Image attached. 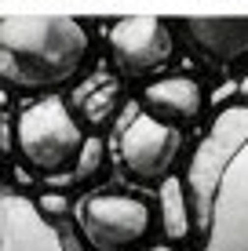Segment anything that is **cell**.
<instances>
[{"label": "cell", "instance_id": "6da1fadb", "mask_svg": "<svg viewBox=\"0 0 248 251\" xmlns=\"http://www.w3.org/2000/svg\"><path fill=\"white\" fill-rule=\"evenodd\" d=\"M88 55V33L77 15L26 11L0 19V73L11 88H55Z\"/></svg>", "mask_w": 248, "mask_h": 251}, {"label": "cell", "instance_id": "7a4b0ae2", "mask_svg": "<svg viewBox=\"0 0 248 251\" xmlns=\"http://www.w3.org/2000/svg\"><path fill=\"white\" fill-rule=\"evenodd\" d=\"M248 142V106H226L219 109L216 124L208 127L204 142L193 150L190 171H186V186H190V201H193V215L204 226L216 201V189L223 182L230 160L241 153V146Z\"/></svg>", "mask_w": 248, "mask_h": 251}, {"label": "cell", "instance_id": "3957f363", "mask_svg": "<svg viewBox=\"0 0 248 251\" xmlns=\"http://www.w3.org/2000/svg\"><path fill=\"white\" fill-rule=\"evenodd\" d=\"M15 138H19L22 157L40 171H55L66 160H73L84 146V135L70 117L62 99L48 95L29 106H22L19 120H15Z\"/></svg>", "mask_w": 248, "mask_h": 251}, {"label": "cell", "instance_id": "277c9868", "mask_svg": "<svg viewBox=\"0 0 248 251\" xmlns=\"http://www.w3.org/2000/svg\"><path fill=\"white\" fill-rule=\"evenodd\" d=\"M81 233L99 251H121L150 233V207L135 197L121 193H95L84 197L77 207Z\"/></svg>", "mask_w": 248, "mask_h": 251}, {"label": "cell", "instance_id": "5b68a950", "mask_svg": "<svg viewBox=\"0 0 248 251\" xmlns=\"http://www.w3.org/2000/svg\"><path fill=\"white\" fill-rule=\"evenodd\" d=\"M204 251H248V142L230 160L223 182L216 189L208 222H204Z\"/></svg>", "mask_w": 248, "mask_h": 251}, {"label": "cell", "instance_id": "8992f818", "mask_svg": "<svg viewBox=\"0 0 248 251\" xmlns=\"http://www.w3.org/2000/svg\"><path fill=\"white\" fill-rule=\"evenodd\" d=\"M106 40L117 66L132 76H142L172 58V33L161 15H117L110 19Z\"/></svg>", "mask_w": 248, "mask_h": 251}, {"label": "cell", "instance_id": "52a82bcc", "mask_svg": "<svg viewBox=\"0 0 248 251\" xmlns=\"http://www.w3.org/2000/svg\"><path fill=\"white\" fill-rule=\"evenodd\" d=\"M0 251H84L66 226L51 222L33 201L4 189L0 201Z\"/></svg>", "mask_w": 248, "mask_h": 251}, {"label": "cell", "instance_id": "ba28073f", "mask_svg": "<svg viewBox=\"0 0 248 251\" xmlns=\"http://www.w3.org/2000/svg\"><path fill=\"white\" fill-rule=\"evenodd\" d=\"M179 146H183V131L172 127L168 120L153 117V113H139L132 109L124 131H121V164L132 171L135 178H161L172 168Z\"/></svg>", "mask_w": 248, "mask_h": 251}, {"label": "cell", "instance_id": "9c48e42d", "mask_svg": "<svg viewBox=\"0 0 248 251\" xmlns=\"http://www.w3.org/2000/svg\"><path fill=\"white\" fill-rule=\"evenodd\" d=\"M186 25L193 44H201L216 58H241L248 55V15H186L179 19Z\"/></svg>", "mask_w": 248, "mask_h": 251}, {"label": "cell", "instance_id": "30bf717a", "mask_svg": "<svg viewBox=\"0 0 248 251\" xmlns=\"http://www.w3.org/2000/svg\"><path fill=\"white\" fill-rule=\"evenodd\" d=\"M142 102L161 120H193L204 106V91L193 76H161L142 91Z\"/></svg>", "mask_w": 248, "mask_h": 251}, {"label": "cell", "instance_id": "8fae6325", "mask_svg": "<svg viewBox=\"0 0 248 251\" xmlns=\"http://www.w3.org/2000/svg\"><path fill=\"white\" fill-rule=\"evenodd\" d=\"M77 102H81L84 117H88L91 124H106V120L113 117L117 102H121V84H113L102 73H95L88 80V88H77Z\"/></svg>", "mask_w": 248, "mask_h": 251}, {"label": "cell", "instance_id": "7c38bea8", "mask_svg": "<svg viewBox=\"0 0 248 251\" xmlns=\"http://www.w3.org/2000/svg\"><path fill=\"white\" fill-rule=\"evenodd\" d=\"M161 226L172 240H183L190 233V207H186V193L179 178L161 182Z\"/></svg>", "mask_w": 248, "mask_h": 251}, {"label": "cell", "instance_id": "4fadbf2b", "mask_svg": "<svg viewBox=\"0 0 248 251\" xmlns=\"http://www.w3.org/2000/svg\"><path fill=\"white\" fill-rule=\"evenodd\" d=\"M99 164H102V142H99V138H84L81 153H77V175H81V178L95 175Z\"/></svg>", "mask_w": 248, "mask_h": 251}, {"label": "cell", "instance_id": "5bb4252c", "mask_svg": "<svg viewBox=\"0 0 248 251\" xmlns=\"http://www.w3.org/2000/svg\"><path fill=\"white\" fill-rule=\"evenodd\" d=\"M44 207L48 211H62V197H44Z\"/></svg>", "mask_w": 248, "mask_h": 251}, {"label": "cell", "instance_id": "9a60e30c", "mask_svg": "<svg viewBox=\"0 0 248 251\" xmlns=\"http://www.w3.org/2000/svg\"><path fill=\"white\" fill-rule=\"evenodd\" d=\"M237 88H241V99H245V106H248V73H245V80L237 84Z\"/></svg>", "mask_w": 248, "mask_h": 251}, {"label": "cell", "instance_id": "2e32d148", "mask_svg": "<svg viewBox=\"0 0 248 251\" xmlns=\"http://www.w3.org/2000/svg\"><path fill=\"white\" fill-rule=\"evenodd\" d=\"M153 251H165V248H153Z\"/></svg>", "mask_w": 248, "mask_h": 251}]
</instances>
